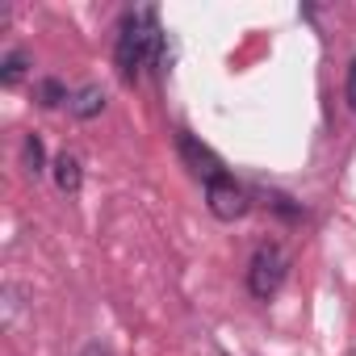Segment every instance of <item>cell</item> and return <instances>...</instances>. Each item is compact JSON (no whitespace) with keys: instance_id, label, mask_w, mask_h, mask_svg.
<instances>
[{"instance_id":"3957f363","label":"cell","mask_w":356,"mask_h":356,"mask_svg":"<svg viewBox=\"0 0 356 356\" xmlns=\"http://www.w3.org/2000/svg\"><path fill=\"white\" fill-rule=\"evenodd\" d=\"M206 206H210V214L218 222H235V218L248 214V189L235 181L231 172H222V176H214V181H206Z\"/></svg>"},{"instance_id":"8992f818","label":"cell","mask_w":356,"mask_h":356,"mask_svg":"<svg viewBox=\"0 0 356 356\" xmlns=\"http://www.w3.org/2000/svg\"><path fill=\"white\" fill-rule=\"evenodd\" d=\"M51 172H55L59 193H80V185H84V168H80V159H76V155H67V151H63V155L55 159V168H51Z\"/></svg>"},{"instance_id":"277c9868","label":"cell","mask_w":356,"mask_h":356,"mask_svg":"<svg viewBox=\"0 0 356 356\" xmlns=\"http://www.w3.org/2000/svg\"><path fill=\"white\" fill-rule=\"evenodd\" d=\"M176 147H181V159H185V168L197 176V181H214V176H222V159L206 143H197L189 130L176 134Z\"/></svg>"},{"instance_id":"5b68a950","label":"cell","mask_w":356,"mask_h":356,"mask_svg":"<svg viewBox=\"0 0 356 356\" xmlns=\"http://www.w3.org/2000/svg\"><path fill=\"white\" fill-rule=\"evenodd\" d=\"M67 109H72V118H80V122L97 118V113L105 109V88H101V84H84V88H76Z\"/></svg>"},{"instance_id":"7a4b0ae2","label":"cell","mask_w":356,"mask_h":356,"mask_svg":"<svg viewBox=\"0 0 356 356\" xmlns=\"http://www.w3.org/2000/svg\"><path fill=\"white\" fill-rule=\"evenodd\" d=\"M285 273H289V252H285L277 239L260 243V248L252 252V264H248V289H252V298L268 302V298L285 285Z\"/></svg>"},{"instance_id":"ba28073f","label":"cell","mask_w":356,"mask_h":356,"mask_svg":"<svg viewBox=\"0 0 356 356\" xmlns=\"http://www.w3.org/2000/svg\"><path fill=\"white\" fill-rule=\"evenodd\" d=\"M34 97H38V105H42V109H55V105H72V92H67V84H63V80H55V76L38 80Z\"/></svg>"},{"instance_id":"30bf717a","label":"cell","mask_w":356,"mask_h":356,"mask_svg":"<svg viewBox=\"0 0 356 356\" xmlns=\"http://www.w3.org/2000/svg\"><path fill=\"white\" fill-rule=\"evenodd\" d=\"M343 97H348V109L356 113V59L348 63V80H343Z\"/></svg>"},{"instance_id":"9c48e42d","label":"cell","mask_w":356,"mask_h":356,"mask_svg":"<svg viewBox=\"0 0 356 356\" xmlns=\"http://www.w3.org/2000/svg\"><path fill=\"white\" fill-rule=\"evenodd\" d=\"M22 163H26L30 176H42V172H47V147H42L38 134H26V143H22Z\"/></svg>"},{"instance_id":"52a82bcc","label":"cell","mask_w":356,"mask_h":356,"mask_svg":"<svg viewBox=\"0 0 356 356\" xmlns=\"http://www.w3.org/2000/svg\"><path fill=\"white\" fill-rule=\"evenodd\" d=\"M26 67H30V59H26V51H9L5 59H0V84L5 88H17L22 80H26Z\"/></svg>"},{"instance_id":"8fae6325","label":"cell","mask_w":356,"mask_h":356,"mask_svg":"<svg viewBox=\"0 0 356 356\" xmlns=\"http://www.w3.org/2000/svg\"><path fill=\"white\" fill-rule=\"evenodd\" d=\"M84 356H109V348H101V343H88V348H84Z\"/></svg>"},{"instance_id":"6da1fadb","label":"cell","mask_w":356,"mask_h":356,"mask_svg":"<svg viewBox=\"0 0 356 356\" xmlns=\"http://www.w3.org/2000/svg\"><path fill=\"white\" fill-rule=\"evenodd\" d=\"M163 30H159V17L155 9H134L122 17L118 26V42H113V63L122 72V80H138L143 67L151 63H163Z\"/></svg>"}]
</instances>
